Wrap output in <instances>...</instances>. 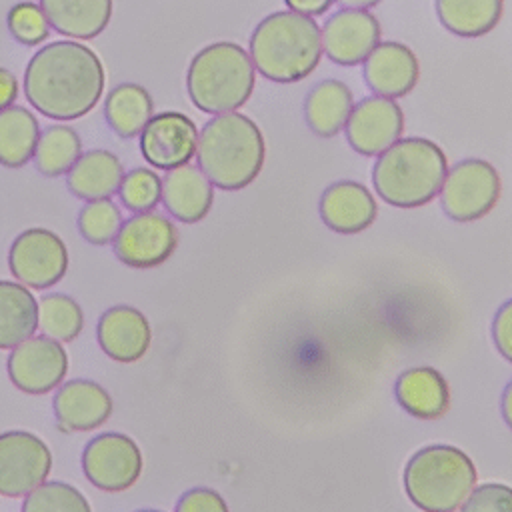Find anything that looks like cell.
Returning <instances> with one entry per match:
<instances>
[{
    "mask_svg": "<svg viewBox=\"0 0 512 512\" xmlns=\"http://www.w3.org/2000/svg\"><path fill=\"white\" fill-rule=\"evenodd\" d=\"M106 74L98 54L76 40L42 46L26 64L24 94L42 116L76 120L102 98Z\"/></svg>",
    "mask_w": 512,
    "mask_h": 512,
    "instance_id": "obj_1",
    "label": "cell"
},
{
    "mask_svg": "<svg viewBox=\"0 0 512 512\" xmlns=\"http://www.w3.org/2000/svg\"><path fill=\"white\" fill-rule=\"evenodd\" d=\"M196 160L212 186L242 190L260 174L266 142L258 124L246 114H218L198 134Z\"/></svg>",
    "mask_w": 512,
    "mask_h": 512,
    "instance_id": "obj_2",
    "label": "cell"
},
{
    "mask_svg": "<svg viewBox=\"0 0 512 512\" xmlns=\"http://www.w3.org/2000/svg\"><path fill=\"white\" fill-rule=\"evenodd\" d=\"M248 54L264 78L292 84L310 76L318 66L324 54L322 30L310 16L280 10L254 28Z\"/></svg>",
    "mask_w": 512,
    "mask_h": 512,
    "instance_id": "obj_3",
    "label": "cell"
},
{
    "mask_svg": "<svg viewBox=\"0 0 512 512\" xmlns=\"http://www.w3.org/2000/svg\"><path fill=\"white\" fill-rule=\"evenodd\" d=\"M448 160L444 150L420 136L400 138L374 164L376 194L396 208H418L440 194Z\"/></svg>",
    "mask_w": 512,
    "mask_h": 512,
    "instance_id": "obj_4",
    "label": "cell"
},
{
    "mask_svg": "<svg viewBox=\"0 0 512 512\" xmlns=\"http://www.w3.org/2000/svg\"><path fill=\"white\" fill-rule=\"evenodd\" d=\"M256 84L250 54L236 42H214L192 58L186 88L192 104L206 114L236 112L248 102Z\"/></svg>",
    "mask_w": 512,
    "mask_h": 512,
    "instance_id": "obj_5",
    "label": "cell"
},
{
    "mask_svg": "<svg viewBox=\"0 0 512 512\" xmlns=\"http://www.w3.org/2000/svg\"><path fill=\"white\" fill-rule=\"evenodd\" d=\"M474 488V462L450 444L420 448L404 468V490L424 512H456Z\"/></svg>",
    "mask_w": 512,
    "mask_h": 512,
    "instance_id": "obj_6",
    "label": "cell"
},
{
    "mask_svg": "<svg viewBox=\"0 0 512 512\" xmlns=\"http://www.w3.org/2000/svg\"><path fill=\"white\" fill-rule=\"evenodd\" d=\"M500 192L498 170L488 160L466 158L448 168L440 188V204L448 218L472 222L496 206Z\"/></svg>",
    "mask_w": 512,
    "mask_h": 512,
    "instance_id": "obj_7",
    "label": "cell"
},
{
    "mask_svg": "<svg viewBox=\"0 0 512 512\" xmlns=\"http://www.w3.org/2000/svg\"><path fill=\"white\" fill-rule=\"evenodd\" d=\"M8 268L26 288L46 290L64 278L68 270V248L56 232L28 228L12 240Z\"/></svg>",
    "mask_w": 512,
    "mask_h": 512,
    "instance_id": "obj_8",
    "label": "cell"
},
{
    "mask_svg": "<svg viewBox=\"0 0 512 512\" xmlns=\"http://www.w3.org/2000/svg\"><path fill=\"white\" fill-rule=\"evenodd\" d=\"M142 464L138 444L122 432H102L90 438L82 450L84 476L104 492L132 488L142 474Z\"/></svg>",
    "mask_w": 512,
    "mask_h": 512,
    "instance_id": "obj_9",
    "label": "cell"
},
{
    "mask_svg": "<svg viewBox=\"0 0 512 512\" xmlns=\"http://www.w3.org/2000/svg\"><path fill=\"white\" fill-rule=\"evenodd\" d=\"M52 454L42 438L26 430L0 434V496L20 498L48 480Z\"/></svg>",
    "mask_w": 512,
    "mask_h": 512,
    "instance_id": "obj_10",
    "label": "cell"
},
{
    "mask_svg": "<svg viewBox=\"0 0 512 512\" xmlns=\"http://www.w3.org/2000/svg\"><path fill=\"white\" fill-rule=\"evenodd\" d=\"M176 246L174 222L154 210L124 220L112 242L116 258L130 268H156L174 254Z\"/></svg>",
    "mask_w": 512,
    "mask_h": 512,
    "instance_id": "obj_11",
    "label": "cell"
},
{
    "mask_svg": "<svg viewBox=\"0 0 512 512\" xmlns=\"http://www.w3.org/2000/svg\"><path fill=\"white\" fill-rule=\"evenodd\" d=\"M6 370L12 384L26 394H46L58 388L68 372V354L62 342L48 336H30L12 348Z\"/></svg>",
    "mask_w": 512,
    "mask_h": 512,
    "instance_id": "obj_12",
    "label": "cell"
},
{
    "mask_svg": "<svg viewBox=\"0 0 512 512\" xmlns=\"http://www.w3.org/2000/svg\"><path fill=\"white\" fill-rule=\"evenodd\" d=\"M198 128L182 112L168 110L154 114L140 132V152L144 160L160 170H174L196 156Z\"/></svg>",
    "mask_w": 512,
    "mask_h": 512,
    "instance_id": "obj_13",
    "label": "cell"
},
{
    "mask_svg": "<svg viewBox=\"0 0 512 512\" xmlns=\"http://www.w3.org/2000/svg\"><path fill=\"white\" fill-rule=\"evenodd\" d=\"M348 144L364 156H380L404 132V112L396 100L384 96H368L354 104L344 126Z\"/></svg>",
    "mask_w": 512,
    "mask_h": 512,
    "instance_id": "obj_14",
    "label": "cell"
},
{
    "mask_svg": "<svg viewBox=\"0 0 512 512\" xmlns=\"http://www.w3.org/2000/svg\"><path fill=\"white\" fill-rule=\"evenodd\" d=\"M322 30L324 54L340 66H356L380 44V22L370 10L342 8L334 12Z\"/></svg>",
    "mask_w": 512,
    "mask_h": 512,
    "instance_id": "obj_15",
    "label": "cell"
},
{
    "mask_svg": "<svg viewBox=\"0 0 512 512\" xmlns=\"http://www.w3.org/2000/svg\"><path fill=\"white\" fill-rule=\"evenodd\" d=\"M96 340L108 358L122 364L138 362L152 342L150 322L138 308L118 304L100 316Z\"/></svg>",
    "mask_w": 512,
    "mask_h": 512,
    "instance_id": "obj_16",
    "label": "cell"
},
{
    "mask_svg": "<svg viewBox=\"0 0 512 512\" xmlns=\"http://www.w3.org/2000/svg\"><path fill=\"white\" fill-rule=\"evenodd\" d=\"M54 416L60 428L70 432H88L102 426L112 414V398L104 386L94 380L62 382L52 398Z\"/></svg>",
    "mask_w": 512,
    "mask_h": 512,
    "instance_id": "obj_17",
    "label": "cell"
},
{
    "mask_svg": "<svg viewBox=\"0 0 512 512\" xmlns=\"http://www.w3.org/2000/svg\"><path fill=\"white\" fill-rule=\"evenodd\" d=\"M420 78L416 54L402 42H380L364 60V80L376 96H406Z\"/></svg>",
    "mask_w": 512,
    "mask_h": 512,
    "instance_id": "obj_18",
    "label": "cell"
},
{
    "mask_svg": "<svg viewBox=\"0 0 512 512\" xmlns=\"http://www.w3.org/2000/svg\"><path fill=\"white\" fill-rule=\"evenodd\" d=\"M318 212L332 232L358 234L372 226L378 206L364 184L356 180H338L322 192Z\"/></svg>",
    "mask_w": 512,
    "mask_h": 512,
    "instance_id": "obj_19",
    "label": "cell"
},
{
    "mask_svg": "<svg viewBox=\"0 0 512 512\" xmlns=\"http://www.w3.org/2000/svg\"><path fill=\"white\" fill-rule=\"evenodd\" d=\"M214 202V186L206 174L192 164L168 170L162 178V204L170 216L184 224L200 222Z\"/></svg>",
    "mask_w": 512,
    "mask_h": 512,
    "instance_id": "obj_20",
    "label": "cell"
},
{
    "mask_svg": "<svg viewBox=\"0 0 512 512\" xmlns=\"http://www.w3.org/2000/svg\"><path fill=\"white\" fill-rule=\"evenodd\" d=\"M398 404L416 418L436 420L450 406V388L446 378L430 366L404 370L394 384Z\"/></svg>",
    "mask_w": 512,
    "mask_h": 512,
    "instance_id": "obj_21",
    "label": "cell"
},
{
    "mask_svg": "<svg viewBox=\"0 0 512 512\" xmlns=\"http://www.w3.org/2000/svg\"><path fill=\"white\" fill-rule=\"evenodd\" d=\"M124 178L120 158L108 150H90L74 162L66 174L68 190L86 202L112 198Z\"/></svg>",
    "mask_w": 512,
    "mask_h": 512,
    "instance_id": "obj_22",
    "label": "cell"
},
{
    "mask_svg": "<svg viewBox=\"0 0 512 512\" xmlns=\"http://www.w3.org/2000/svg\"><path fill=\"white\" fill-rule=\"evenodd\" d=\"M48 24L62 36L96 38L112 18V0H40Z\"/></svg>",
    "mask_w": 512,
    "mask_h": 512,
    "instance_id": "obj_23",
    "label": "cell"
},
{
    "mask_svg": "<svg viewBox=\"0 0 512 512\" xmlns=\"http://www.w3.org/2000/svg\"><path fill=\"white\" fill-rule=\"evenodd\" d=\"M354 108L352 90L340 80L318 82L304 100V118L308 128L322 138L344 130Z\"/></svg>",
    "mask_w": 512,
    "mask_h": 512,
    "instance_id": "obj_24",
    "label": "cell"
},
{
    "mask_svg": "<svg viewBox=\"0 0 512 512\" xmlns=\"http://www.w3.org/2000/svg\"><path fill=\"white\" fill-rule=\"evenodd\" d=\"M38 330V300L14 280H0V350H12Z\"/></svg>",
    "mask_w": 512,
    "mask_h": 512,
    "instance_id": "obj_25",
    "label": "cell"
},
{
    "mask_svg": "<svg viewBox=\"0 0 512 512\" xmlns=\"http://www.w3.org/2000/svg\"><path fill=\"white\" fill-rule=\"evenodd\" d=\"M154 116V100L150 92L134 82L114 86L104 102V118L108 126L122 138L140 136L148 120Z\"/></svg>",
    "mask_w": 512,
    "mask_h": 512,
    "instance_id": "obj_26",
    "label": "cell"
},
{
    "mask_svg": "<svg viewBox=\"0 0 512 512\" xmlns=\"http://www.w3.org/2000/svg\"><path fill=\"white\" fill-rule=\"evenodd\" d=\"M40 138L38 118L24 106L0 110V164L22 168L34 158Z\"/></svg>",
    "mask_w": 512,
    "mask_h": 512,
    "instance_id": "obj_27",
    "label": "cell"
},
{
    "mask_svg": "<svg viewBox=\"0 0 512 512\" xmlns=\"http://www.w3.org/2000/svg\"><path fill=\"white\" fill-rule=\"evenodd\" d=\"M504 0H436V14L446 30L462 38H478L496 28Z\"/></svg>",
    "mask_w": 512,
    "mask_h": 512,
    "instance_id": "obj_28",
    "label": "cell"
},
{
    "mask_svg": "<svg viewBox=\"0 0 512 512\" xmlns=\"http://www.w3.org/2000/svg\"><path fill=\"white\" fill-rule=\"evenodd\" d=\"M82 156V140L72 126L54 124L40 132L34 164L44 176H62L74 166V162Z\"/></svg>",
    "mask_w": 512,
    "mask_h": 512,
    "instance_id": "obj_29",
    "label": "cell"
},
{
    "mask_svg": "<svg viewBox=\"0 0 512 512\" xmlns=\"http://www.w3.org/2000/svg\"><path fill=\"white\" fill-rule=\"evenodd\" d=\"M38 328L56 342H72L84 328V312L68 294H46L38 302Z\"/></svg>",
    "mask_w": 512,
    "mask_h": 512,
    "instance_id": "obj_30",
    "label": "cell"
},
{
    "mask_svg": "<svg viewBox=\"0 0 512 512\" xmlns=\"http://www.w3.org/2000/svg\"><path fill=\"white\" fill-rule=\"evenodd\" d=\"M22 512H92L84 494L72 484L46 480L24 496Z\"/></svg>",
    "mask_w": 512,
    "mask_h": 512,
    "instance_id": "obj_31",
    "label": "cell"
},
{
    "mask_svg": "<svg viewBox=\"0 0 512 512\" xmlns=\"http://www.w3.org/2000/svg\"><path fill=\"white\" fill-rule=\"evenodd\" d=\"M122 222V212L110 198L86 202L78 212V230L94 246L114 242Z\"/></svg>",
    "mask_w": 512,
    "mask_h": 512,
    "instance_id": "obj_32",
    "label": "cell"
},
{
    "mask_svg": "<svg viewBox=\"0 0 512 512\" xmlns=\"http://www.w3.org/2000/svg\"><path fill=\"white\" fill-rule=\"evenodd\" d=\"M120 202L134 214L152 212L162 200V178L152 168H132L118 188Z\"/></svg>",
    "mask_w": 512,
    "mask_h": 512,
    "instance_id": "obj_33",
    "label": "cell"
},
{
    "mask_svg": "<svg viewBox=\"0 0 512 512\" xmlns=\"http://www.w3.org/2000/svg\"><path fill=\"white\" fill-rule=\"evenodd\" d=\"M6 24L16 42L24 46H38L50 34V24L40 4L20 2L14 4L6 16Z\"/></svg>",
    "mask_w": 512,
    "mask_h": 512,
    "instance_id": "obj_34",
    "label": "cell"
},
{
    "mask_svg": "<svg viewBox=\"0 0 512 512\" xmlns=\"http://www.w3.org/2000/svg\"><path fill=\"white\" fill-rule=\"evenodd\" d=\"M460 512H512V488L498 482L476 486Z\"/></svg>",
    "mask_w": 512,
    "mask_h": 512,
    "instance_id": "obj_35",
    "label": "cell"
},
{
    "mask_svg": "<svg viewBox=\"0 0 512 512\" xmlns=\"http://www.w3.org/2000/svg\"><path fill=\"white\" fill-rule=\"evenodd\" d=\"M174 512H228V504L216 490L196 486L178 498Z\"/></svg>",
    "mask_w": 512,
    "mask_h": 512,
    "instance_id": "obj_36",
    "label": "cell"
},
{
    "mask_svg": "<svg viewBox=\"0 0 512 512\" xmlns=\"http://www.w3.org/2000/svg\"><path fill=\"white\" fill-rule=\"evenodd\" d=\"M492 340L498 352L512 362V300L504 302L492 320Z\"/></svg>",
    "mask_w": 512,
    "mask_h": 512,
    "instance_id": "obj_37",
    "label": "cell"
},
{
    "mask_svg": "<svg viewBox=\"0 0 512 512\" xmlns=\"http://www.w3.org/2000/svg\"><path fill=\"white\" fill-rule=\"evenodd\" d=\"M18 80L16 76L6 70V68H0V110H6L10 106H14L16 98H18Z\"/></svg>",
    "mask_w": 512,
    "mask_h": 512,
    "instance_id": "obj_38",
    "label": "cell"
},
{
    "mask_svg": "<svg viewBox=\"0 0 512 512\" xmlns=\"http://www.w3.org/2000/svg\"><path fill=\"white\" fill-rule=\"evenodd\" d=\"M284 2H286V6H288L292 12L314 18V16L324 14V12L332 6L334 0H284Z\"/></svg>",
    "mask_w": 512,
    "mask_h": 512,
    "instance_id": "obj_39",
    "label": "cell"
},
{
    "mask_svg": "<svg viewBox=\"0 0 512 512\" xmlns=\"http://www.w3.org/2000/svg\"><path fill=\"white\" fill-rule=\"evenodd\" d=\"M502 416H504V422L512 428V380L506 384L502 394Z\"/></svg>",
    "mask_w": 512,
    "mask_h": 512,
    "instance_id": "obj_40",
    "label": "cell"
},
{
    "mask_svg": "<svg viewBox=\"0 0 512 512\" xmlns=\"http://www.w3.org/2000/svg\"><path fill=\"white\" fill-rule=\"evenodd\" d=\"M338 2L342 8H354V10H368L372 6H376L380 0H334Z\"/></svg>",
    "mask_w": 512,
    "mask_h": 512,
    "instance_id": "obj_41",
    "label": "cell"
},
{
    "mask_svg": "<svg viewBox=\"0 0 512 512\" xmlns=\"http://www.w3.org/2000/svg\"><path fill=\"white\" fill-rule=\"evenodd\" d=\"M136 512H162V510H154V508H146V510H136Z\"/></svg>",
    "mask_w": 512,
    "mask_h": 512,
    "instance_id": "obj_42",
    "label": "cell"
}]
</instances>
